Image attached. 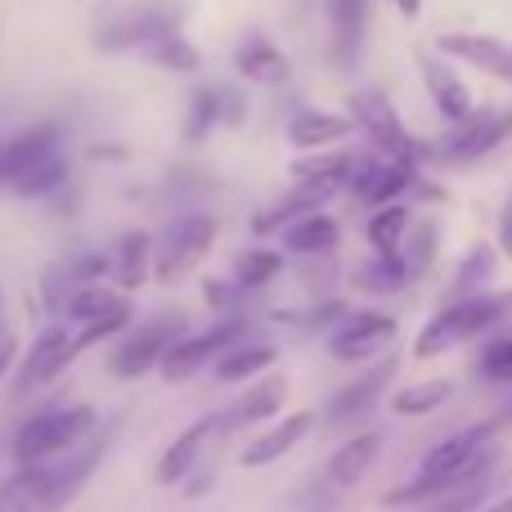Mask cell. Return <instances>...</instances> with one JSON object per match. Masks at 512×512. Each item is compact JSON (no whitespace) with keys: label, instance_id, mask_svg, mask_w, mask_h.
Returning <instances> with one entry per match:
<instances>
[{"label":"cell","instance_id":"4316f807","mask_svg":"<svg viewBox=\"0 0 512 512\" xmlns=\"http://www.w3.org/2000/svg\"><path fill=\"white\" fill-rule=\"evenodd\" d=\"M279 239H283V248H288V252L315 256V252H333L337 248V239H342V225H337L333 216L319 207V212H306V216H297L292 225H283Z\"/></svg>","mask_w":512,"mask_h":512},{"label":"cell","instance_id":"ab89813d","mask_svg":"<svg viewBox=\"0 0 512 512\" xmlns=\"http://www.w3.org/2000/svg\"><path fill=\"white\" fill-rule=\"evenodd\" d=\"M126 328H131V306L113 310V315H104V319H90V324L77 328V355L90 351V346H99V342H108V337H122Z\"/></svg>","mask_w":512,"mask_h":512},{"label":"cell","instance_id":"7402d4cb","mask_svg":"<svg viewBox=\"0 0 512 512\" xmlns=\"http://www.w3.org/2000/svg\"><path fill=\"white\" fill-rule=\"evenodd\" d=\"M351 131H355V117L328 113V108H297V113L288 117V144L301 153L333 149V144H342Z\"/></svg>","mask_w":512,"mask_h":512},{"label":"cell","instance_id":"2e32d148","mask_svg":"<svg viewBox=\"0 0 512 512\" xmlns=\"http://www.w3.org/2000/svg\"><path fill=\"white\" fill-rule=\"evenodd\" d=\"M216 436H225V418L221 414H207V418H198V423H189L158 459V481L162 486H180V481H189V472L207 459V450L216 445Z\"/></svg>","mask_w":512,"mask_h":512},{"label":"cell","instance_id":"ee69618b","mask_svg":"<svg viewBox=\"0 0 512 512\" xmlns=\"http://www.w3.org/2000/svg\"><path fill=\"white\" fill-rule=\"evenodd\" d=\"M14 364H18V333L0 324V378H9Z\"/></svg>","mask_w":512,"mask_h":512},{"label":"cell","instance_id":"bcb514c9","mask_svg":"<svg viewBox=\"0 0 512 512\" xmlns=\"http://www.w3.org/2000/svg\"><path fill=\"white\" fill-rule=\"evenodd\" d=\"M396 9L405 18H418V14H423V0H396Z\"/></svg>","mask_w":512,"mask_h":512},{"label":"cell","instance_id":"f546056e","mask_svg":"<svg viewBox=\"0 0 512 512\" xmlns=\"http://www.w3.org/2000/svg\"><path fill=\"white\" fill-rule=\"evenodd\" d=\"M216 126H225V86H194L185 99V140L203 144Z\"/></svg>","mask_w":512,"mask_h":512},{"label":"cell","instance_id":"f6af8a7d","mask_svg":"<svg viewBox=\"0 0 512 512\" xmlns=\"http://www.w3.org/2000/svg\"><path fill=\"white\" fill-rule=\"evenodd\" d=\"M499 243H504V252L512 256V203H508V212H504V225H499Z\"/></svg>","mask_w":512,"mask_h":512},{"label":"cell","instance_id":"b9f144b4","mask_svg":"<svg viewBox=\"0 0 512 512\" xmlns=\"http://www.w3.org/2000/svg\"><path fill=\"white\" fill-rule=\"evenodd\" d=\"M409 239H414V248H409V252H400V256H405L409 274H414V279H418V274L427 270V261H432V248H436V230H432V225H423V230H418V234H409Z\"/></svg>","mask_w":512,"mask_h":512},{"label":"cell","instance_id":"cb8c5ba5","mask_svg":"<svg viewBox=\"0 0 512 512\" xmlns=\"http://www.w3.org/2000/svg\"><path fill=\"white\" fill-rule=\"evenodd\" d=\"M337 180H297V189H292L288 198H279V203L270 207V212H261L252 221V230L256 234H279L283 225H292L297 216H306V212H319V207L328 203V198L337 194Z\"/></svg>","mask_w":512,"mask_h":512},{"label":"cell","instance_id":"52a82bcc","mask_svg":"<svg viewBox=\"0 0 512 512\" xmlns=\"http://www.w3.org/2000/svg\"><path fill=\"white\" fill-rule=\"evenodd\" d=\"M216 234H221L216 216H203V212H189V216H180V221H171V230L153 243V279L167 283V288L180 283L216 248Z\"/></svg>","mask_w":512,"mask_h":512},{"label":"cell","instance_id":"f1b7e54d","mask_svg":"<svg viewBox=\"0 0 512 512\" xmlns=\"http://www.w3.org/2000/svg\"><path fill=\"white\" fill-rule=\"evenodd\" d=\"M274 360H279V351L274 346H265V342H234L230 351L221 355V360L212 364V373H216V382H248V378H261V373H270L274 369Z\"/></svg>","mask_w":512,"mask_h":512},{"label":"cell","instance_id":"83f0119b","mask_svg":"<svg viewBox=\"0 0 512 512\" xmlns=\"http://www.w3.org/2000/svg\"><path fill=\"white\" fill-rule=\"evenodd\" d=\"M108 256H113V279L122 292H135L144 279H153V239L144 230H126Z\"/></svg>","mask_w":512,"mask_h":512},{"label":"cell","instance_id":"7dc6e473","mask_svg":"<svg viewBox=\"0 0 512 512\" xmlns=\"http://www.w3.org/2000/svg\"><path fill=\"white\" fill-rule=\"evenodd\" d=\"M477 512H512V495L495 499V504H486V508H477Z\"/></svg>","mask_w":512,"mask_h":512},{"label":"cell","instance_id":"d6986e66","mask_svg":"<svg viewBox=\"0 0 512 512\" xmlns=\"http://www.w3.org/2000/svg\"><path fill=\"white\" fill-rule=\"evenodd\" d=\"M315 432V409H297V414H283L274 427H265L261 436L248 445V450L239 454L243 468H270V463H279L283 454H292L306 436Z\"/></svg>","mask_w":512,"mask_h":512},{"label":"cell","instance_id":"8992f818","mask_svg":"<svg viewBox=\"0 0 512 512\" xmlns=\"http://www.w3.org/2000/svg\"><path fill=\"white\" fill-rule=\"evenodd\" d=\"M508 135H512V108H504V104L472 108L468 117L445 126L441 144H436V158H441L445 167H468V162L495 153Z\"/></svg>","mask_w":512,"mask_h":512},{"label":"cell","instance_id":"603a6c76","mask_svg":"<svg viewBox=\"0 0 512 512\" xmlns=\"http://www.w3.org/2000/svg\"><path fill=\"white\" fill-rule=\"evenodd\" d=\"M396 373V360H382L373 373H364V378H355V382H346L342 391H333V400H328V423H355V418H364V414H373V405H378V396L387 391V378Z\"/></svg>","mask_w":512,"mask_h":512},{"label":"cell","instance_id":"ba28073f","mask_svg":"<svg viewBox=\"0 0 512 512\" xmlns=\"http://www.w3.org/2000/svg\"><path fill=\"white\" fill-rule=\"evenodd\" d=\"M351 117H355V126H360V131L373 140V149H378V153L418 167L423 149H418V140L409 135V126L400 122L396 104H391L382 90H355V95H351Z\"/></svg>","mask_w":512,"mask_h":512},{"label":"cell","instance_id":"74e56055","mask_svg":"<svg viewBox=\"0 0 512 512\" xmlns=\"http://www.w3.org/2000/svg\"><path fill=\"white\" fill-rule=\"evenodd\" d=\"M68 171H72V162H68V153H50L45 162H36L32 171H27L23 180L14 185V194H23V198H45V194H54V189L68 180Z\"/></svg>","mask_w":512,"mask_h":512},{"label":"cell","instance_id":"9c48e42d","mask_svg":"<svg viewBox=\"0 0 512 512\" xmlns=\"http://www.w3.org/2000/svg\"><path fill=\"white\" fill-rule=\"evenodd\" d=\"M180 333H185V319L180 315H162V319H149V324H140V328H126V333L117 337V346L108 351V369H113L122 382L144 378L149 369H158L167 346L176 342Z\"/></svg>","mask_w":512,"mask_h":512},{"label":"cell","instance_id":"d4e9b609","mask_svg":"<svg viewBox=\"0 0 512 512\" xmlns=\"http://www.w3.org/2000/svg\"><path fill=\"white\" fill-rule=\"evenodd\" d=\"M0 512H50V468L18 463L9 477H0Z\"/></svg>","mask_w":512,"mask_h":512},{"label":"cell","instance_id":"681fc988","mask_svg":"<svg viewBox=\"0 0 512 512\" xmlns=\"http://www.w3.org/2000/svg\"><path fill=\"white\" fill-rule=\"evenodd\" d=\"M0 144H5V140H0Z\"/></svg>","mask_w":512,"mask_h":512},{"label":"cell","instance_id":"3957f363","mask_svg":"<svg viewBox=\"0 0 512 512\" xmlns=\"http://www.w3.org/2000/svg\"><path fill=\"white\" fill-rule=\"evenodd\" d=\"M508 310H512V292H472V297H463V301H450V306L436 310L423 324V333H418V342H414V355L418 360H432V355H441V351H450V346L495 328Z\"/></svg>","mask_w":512,"mask_h":512},{"label":"cell","instance_id":"836d02e7","mask_svg":"<svg viewBox=\"0 0 512 512\" xmlns=\"http://www.w3.org/2000/svg\"><path fill=\"white\" fill-rule=\"evenodd\" d=\"M454 396V387L445 378H432V382H409L405 391L391 396V414L396 418H423V414H436L445 400Z\"/></svg>","mask_w":512,"mask_h":512},{"label":"cell","instance_id":"8fae6325","mask_svg":"<svg viewBox=\"0 0 512 512\" xmlns=\"http://www.w3.org/2000/svg\"><path fill=\"white\" fill-rule=\"evenodd\" d=\"M72 360H77V333L68 328V319H54V324H45L41 333L32 337L27 355L18 360L14 391L18 396H27V391H36V387H50V382L59 378Z\"/></svg>","mask_w":512,"mask_h":512},{"label":"cell","instance_id":"7a4b0ae2","mask_svg":"<svg viewBox=\"0 0 512 512\" xmlns=\"http://www.w3.org/2000/svg\"><path fill=\"white\" fill-rule=\"evenodd\" d=\"M194 18L189 0H126V5L108 9L90 32V45L99 54H131V50H149L158 36L167 32H185V23Z\"/></svg>","mask_w":512,"mask_h":512},{"label":"cell","instance_id":"6da1fadb","mask_svg":"<svg viewBox=\"0 0 512 512\" xmlns=\"http://www.w3.org/2000/svg\"><path fill=\"white\" fill-rule=\"evenodd\" d=\"M490 432L495 427H468V432L445 436L436 450H427V459L418 463V477L409 486L391 490L387 504H423V499H436L454 486H477V481H490V472L499 468V450L490 445Z\"/></svg>","mask_w":512,"mask_h":512},{"label":"cell","instance_id":"5bb4252c","mask_svg":"<svg viewBox=\"0 0 512 512\" xmlns=\"http://www.w3.org/2000/svg\"><path fill=\"white\" fill-rule=\"evenodd\" d=\"M50 153H63L59 122H36V126H23L18 135H5V144H0V189H14Z\"/></svg>","mask_w":512,"mask_h":512},{"label":"cell","instance_id":"4dcf8cb0","mask_svg":"<svg viewBox=\"0 0 512 512\" xmlns=\"http://www.w3.org/2000/svg\"><path fill=\"white\" fill-rule=\"evenodd\" d=\"M122 306H126V292L108 288L104 279L99 283H77L72 297H68V306H63V319L81 328V324H90V319H104V315H113V310H122Z\"/></svg>","mask_w":512,"mask_h":512},{"label":"cell","instance_id":"f35d334b","mask_svg":"<svg viewBox=\"0 0 512 512\" xmlns=\"http://www.w3.org/2000/svg\"><path fill=\"white\" fill-rule=\"evenodd\" d=\"M477 369H481V378L495 382V387H512V333H499L481 346Z\"/></svg>","mask_w":512,"mask_h":512},{"label":"cell","instance_id":"d6a6232c","mask_svg":"<svg viewBox=\"0 0 512 512\" xmlns=\"http://www.w3.org/2000/svg\"><path fill=\"white\" fill-rule=\"evenodd\" d=\"M364 234H369V248L378 256H400L405 252V239H409V207H400V203L373 207Z\"/></svg>","mask_w":512,"mask_h":512},{"label":"cell","instance_id":"9a60e30c","mask_svg":"<svg viewBox=\"0 0 512 512\" xmlns=\"http://www.w3.org/2000/svg\"><path fill=\"white\" fill-rule=\"evenodd\" d=\"M369 9H373V0H324L328 54H333V63L342 72L360 68L364 36H369Z\"/></svg>","mask_w":512,"mask_h":512},{"label":"cell","instance_id":"ac0fdd59","mask_svg":"<svg viewBox=\"0 0 512 512\" xmlns=\"http://www.w3.org/2000/svg\"><path fill=\"white\" fill-rule=\"evenodd\" d=\"M436 50L450 54L459 63H472V68L490 72V77L508 81L512 86V41L504 36H486V32H445L436 41Z\"/></svg>","mask_w":512,"mask_h":512},{"label":"cell","instance_id":"277c9868","mask_svg":"<svg viewBox=\"0 0 512 512\" xmlns=\"http://www.w3.org/2000/svg\"><path fill=\"white\" fill-rule=\"evenodd\" d=\"M95 427V409L90 405H50L36 409L32 418H23V427L14 432V463H50L59 459L63 450L81 441V436Z\"/></svg>","mask_w":512,"mask_h":512},{"label":"cell","instance_id":"d590c367","mask_svg":"<svg viewBox=\"0 0 512 512\" xmlns=\"http://www.w3.org/2000/svg\"><path fill=\"white\" fill-rule=\"evenodd\" d=\"M409 279H414V274H409L405 256H378V252H373V261H369V265H360V270L351 274L355 288H360V292H373V297H378V292H396V288H405Z\"/></svg>","mask_w":512,"mask_h":512},{"label":"cell","instance_id":"44dd1931","mask_svg":"<svg viewBox=\"0 0 512 512\" xmlns=\"http://www.w3.org/2000/svg\"><path fill=\"white\" fill-rule=\"evenodd\" d=\"M234 72H239L243 81H252V86H283L292 63L265 32H248L234 45Z\"/></svg>","mask_w":512,"mask_h":512},{"label":"cell","instance_id":"e0dca14e","mask_svg":"<svg viewBox=\"0 0 512 512\" xmlns=\"http://www.w3.org/2000/svg\"><path fill=\"white\" fill-rule=\"evenodd\" d=\"M418 72H423V86H427V99H432V108L445 117V126L450 122H459V117H468L472 108V90L463 86V77L450 68V54H432V50H423L418 54Z\"/></svg>","mask_w":512,"mask_h":512},{"label":"cell","instance_id":"c3c4849f","mask_svg":"<svg viewBox=\"0 0 512 512\" xmlns=\"http://www.w3.org/2000/svg\"><path fill=\"white\" fill-rule=\"evenodd\" d=\"M504 418H512V400H508V405H504Z\"/></svg>","mask_w":512,"mask_h":512},{"label":"cell","instance_id":"1f68e13d","mask_svg":"<svg viewBox=\"0 0 512 512\" xmlns=\"http://www.w3.org/2000/svg\"><path fill=\"white\" fill-rule=\"evenodd\" d=\"M144 59L158 63L162 72H176V77H194V72H203V50H198V45L189 41L185 32L158 36V41L144 50Z\"/></svg>","mask_w":512,"mask_h":512},{"label":"cell","instance_id":"60d3db41","mask_svg":"<svg viewBox=\"0 0 512 512\" xmlns=\"http://www.w3.org/2000/svg\"><path fill=\"white\" fill-rule=\"evenodd\" d=\"M490 270H495V252H490V248H472L468 261L459 265V279H454V288H459V292H477L481 283L490 279Z\"/></svg>","mask_w":512,"mask_h":512},{"label":"cell","instance_id":"30bf717a","mask_svg":"<svg viewBox=\"0 0 512 512\" xmlns=\"http://www.w3.org/2000/svg\"><path fill=\"white\" fill-rule=\"evenodd\" d=\"M108 441H113V427L95 423L77 445H72V450H63L59 459L45 463V468H50V512H63L72 499H77V490L90 481V472L104 463Z\"/></svg>","mask_w":512,"mask_h":512},{"label":"cell","instance_id":"e575fe53","mask_svg":"<svg viewBox=\"0 0 512 512\" xmlns=\"http://www.w3.org/2000/svg\"><path fill=\"white\" fill-rule=\"evenodd\" d=\"M351 167H355V153L310 149L292 162V180H337V185H346V180H351Z\"/></svg>","mask_w":512,"mask_h":512},{"label":"cell","instance_id":"ffe728a7","mask_svg":"<svg viewBox=\"0 0 512 512\" xmlns=\"http://www.w3.org/2000/svg\"><path fill=\"white\" fill-rule=\"evenodd\" d=\"M283 400H288V378L279 373H261L230 409H225V432H239V427H252V423H270V418L283 414Z\"/></svg>","mask_w":512,"mask_h":512},{"label":"cell","instance_id":"7bdbcfd3","mask_svg":"<svg viewBox=\"0 0 512 512\" xmlns=\"http://www.w3.org/2000/svg\"><path fill=\"white\" fill-rule=\"evenodd\" d=\"M203 292H207V301H212L216 310H234V301H239L243 288H239V279H230V283H225V279H207Z\"/></svg>","mask_w":512,"mask_h":512},{"label":"cell","instance_id":"5b68a950","mask_svg":"<svg viewBox=\"0 0 512 512\" xmlns=\"http://www.w3.org/2000/svg\"><path fill=\"white\" fill-rule=\"evenodd\" d=\"M243 337H248V319H239V315L216 319V324L203 328V333H180L176 342L167 346L162 364H158L162 382H171V387H176V382L198 378V373L212 369V364L221 360L234 342H243Z\"/></svg>","mask_w":512,"mask_h":512},{"label":"cell","instance_id":"8d00e7d4","mask_svg":"<svg viewBox=\"0 0 512 512\" xmlns=\"http://www.w3.org/2000/svg\"><path fill=\"white\" fill-rule=\"evenodd\" d=\"M279 270H283V256L274 248H248L239 261H234V279H239L243 292L274 283V279H279Z\"/></svg>","mask_w":512,"mask_h":512},{"label":"cell","instance_id":"4fadbf2b","mask_svg":"<svg viewBox=\"0 0 512 512\" xmlns=\"http://www.w3.org/2000/svg\"><path fill=\"white\" fill-rule=\"evenodd\" d=\"M346 189H351L364 207H387L414 189V167L387 158V153H378V158H355Z\"/></svg>","mask_w":512,"mask_h":512},{"label":"cell","instance_id":"484cf974","mask_svg":"<svg viewBox=\"0 0 512 512\" xmlns=\"http://www.w3.org/2000/svg\"><path fill=\"white\" fill-rule=\"evenodd\" d=\"M382 450V432H360L342 445V450L328 459V486L333 490H355L364 477H369L373 459Z\"/></svg>","mask_w":512,"mask_h":512},{"label":"cell","instance_id":"7c38bea8","mask_svg":"<svg viewBox=\"0 0 512 512\" xmlns=\"http://www.w3.org/2000/svg\"><path fill=\"white\" fill-rule=\"evenodd\" d=\"M396 342V319L382 310H360V315H342V324L328 333V355L342 364H364L373 355H387Z\"/></svg>","mask_w":512,"mask_h":512}]
</instances>
